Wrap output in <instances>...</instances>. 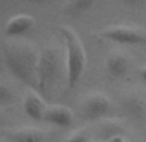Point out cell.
Returning a JSON list of instances; mask_svg holds the SVG:
<instances>
[{"instance_id":"1","label":"cell","mask_w":146,"mask_h":142,"mask_svg":"<svg viewBox=\"0 0 146 142\" xmlns=\"http://www.w3.org/2000/svg\"><path fill=\"white\" fill-rule=\"evenodd\" d=\"M4 57L11 72L22 83L38 90V61L34 50L22 44L4 46Z\"/></svg>"},{"instance_id":"2","label":"cell","mask_w":146,"mask_h":142,"mask_svg":"<svg viewBox=\"0 0 146 142\" xmlns=\"http://www.w3.org/2000/svg\"><path fill=\"white\" fill-rule=\"evenodd\" d=\"M61 34L66 44V78L69 88H74L82 79L87 66L86 49L80 38L72 29L61 27Z\"/></svg>"},{"instance_id":"3","label":"cell","mask_w":146,"mask_h":142,"mask_svg":"<svg viewBox=\"0 0 146 142\" xmlns=\"http://www.w3.org/2000/svg\"><path fill=\"white\" fill-rule=\"evenodd\" d=\"M61 75V58L57 49L47 46L39 54L38 61V90L40 96L47 97Z\"/></svg>"},{"instance_id":"4","label":"cell","mask_w":146,"mask_h":142,"mask_svg":"<svg viewBox=\"0 0 146 142\" xmlns=\"http://www.w3.org/2000/svg\"><path fill=\"white\" fill-rule=\"evenodd\" d=\"M101 36L125 45H141L146 44V35L141 30L131 26H114L101 33Z\"/></svg>"},{"instance_id":"5","label":"cell","mask_w":146,"mask_h":142,"mask_svg":"<svg viewBox=\"0 0 146 142\" xmlns=\"http://www.w3.org/2000/svg\"><path fill=\"white\" fill-rule=\"evenodd\" d=\"M110 100L105 94H92L87 97L82 104L80 107V114L82 117L86 120H97L104 117L109 111H110Z\"/></svg>"},{"instance_id":"6","label":"cell","mask_w":146,"mask_h":142,"mask_svg":"<svg viewBox=\"0 0 146 142\" xmlns=\"http://www.w3.org/2000/svg\"><path fill=\"white\" fill-rule=\"evenodd\" d=\"M121 110L125 117L133 123L146 121V102L137 96H128L121 102Z\"/></svg>"},{"instance_id":"7","label":"cell","mask_w":146,"mask_h":142,"mask_svg":"<svg viewBox=\"0 0 146 142\" xmlns=\"http://www.w3.org/2000/svg\"><path fill=\"white\" fill-rule=\"evenodd\" d=\"M47 104L40 94L36 92H30L26 94L23 100V110L25 114L34 121L44 120V115L47 111Z\"/></svg>"},{"instance_id":"8","label":"cell","mask_w":146,"mask_h":142,"mask_svg":"<svg viewBox=\"0 0 146 142\" xmlns=\"http://www.w3.org/2000/svg\"><path fill=\"white\" fill-rule=\"evenodd\" d=\"M4 136L11 142H44L45 133L36 128L5 129Z\"/></svg>"},{"instance_id":"9","label":"cell","mask_w":146,"mask_h":142,"mask_svg":"<svg viewBox=\"0 0 146 142\" xmlns=\"http://www.w3.org/2000/svg\"><path fill=\"white\" fill-rule=\"evenodd\" d=\"M44 120L61 128H69L72 124V112L65 106H48Z\"/></svg>"},{"instance_id":"10","label":"cell","mask_w":146,"mask_h":142,"mask_svg":"<svg viewBox=\"0 0 146 142\" xmlns=\"http://www.w3.org/2000/svg\"><path fill=\"white\" fill-rule=\"evenodd\" d=\"M35 25V18L30 14H18L8 21L5 26L7 36H19L29 33Z\"/></svg>"},{"instance_id":"11","label":"cell","mask_w":146,"mask_h":142,"mask_svg":"<svg viewBox=\"0 0 146 142\" xmlns=\"http://www.w3.org/2000/svg\"><path fill=\"white\" fill-rule=\"evenodd\" d=\"M129 70L128 58L123 54H111L106 60V71L113 78H123Z\"/></svg>"},{"instance_id":"12","label":"cell","mask_w":146,"mask_h":142,"mask_svg":"<svg viewBox=\"0 0 146 142\" xmlns=\"http://www.w3.org/2000/svg\"><path fill=\"white\" fill-rule=\"evenodd\" d=\"M92 7H93V1L92 0H72V1H67L65 4L62 12L65 14H67V16L76 17L88 12Z\"/></svg>"},{"instance_id":"13","label":"cell","mask_w":146,"mask_h":142,"mask_svg":"<svg viewBox=\"0 0 146 142\" xmlns=\"http://www.w3.org/2000/svg\"><path fill=\"white\" fill-rule=\"evenodd\" d=\"M16 100L13 89L8 84L0 82V106H9Z\"/></svg>"},{"instance_id":"14","label":"cell","mask_w":146,"mask_h":142,"mask_svg":"<svg viewBox=\"0 0 146 142\" xmlns=\"http://www.w3.org/2000/svg\"><path fill=\"white\" fill-rule=\"evenodd\" d=\"M66 142H89V137L87 134V132L79 131V132H75L74 134H71L67 138Z\"/></svg>"},{"instance_id":"15","label":"cell","mask_w":146,"mask_h":142,"mask_svg":"<svg viewBox=\"0 0 146 142\" xmlns=\"http://www.w3.org/2000/svg\"><path fill=\"white\" fill-rule=\"evenodd\" d=\"M109 142H128V141L124 138L123 136H116V137H114V138H111Z\"/></svg>"},{"instance_id":"16","label":"cell","mask_w":146,"mask_h":142,"mask_svg":"<svg viewBox=\"0 0 146 142\" xmlns=\"http://www.w3.org/2000/svg\"><path fill=\"white\" fill-rule=\"evenodd\" d=\"M140 76H141V79L146 83V66H143V67L140 70Z\"/></svg>"}]
</instances>
